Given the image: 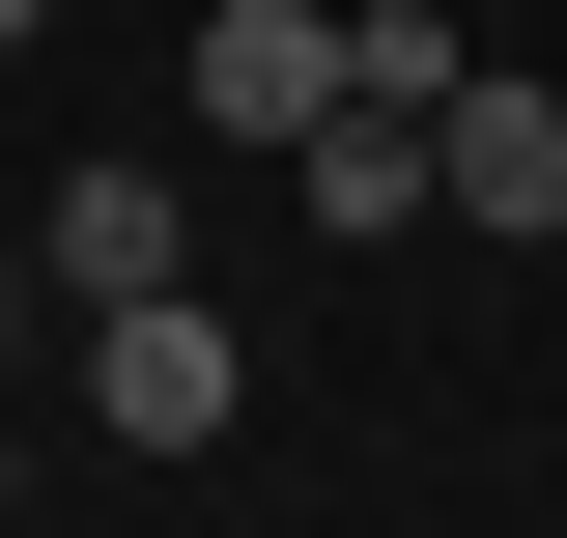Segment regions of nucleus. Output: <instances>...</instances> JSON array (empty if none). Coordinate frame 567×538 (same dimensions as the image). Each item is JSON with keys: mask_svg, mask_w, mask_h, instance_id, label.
<instances>
[{"mask_svg": "<svg viewBox=\"0 0 567 538\" xmlns=\"http://www.w3.org/2000/svg\"><path fill=\"white\" fill-rule=\"evenodd\" d=\"M227 397H256V340H227L199 283H142V312H85V425H114V454H227Z\"/></svg>", "mask_w": 567, "mask_h": 538, "instance_id": "1", "label": "nucleus"}, {"mask_svg": "<svg viewBox=\"0 0 567 538\" xmlns=\"http://www.w3.org/2000/svg\"><path fill=\"white\" fill-rule=\"evenodd\" d=\"M284 199H312V227H425V199H454V114H425V85H341V114L284 142Z\"/></svg>", "mask_w": 567, "mask_h": 538, "instance_id": "2", "label": "nucleus"}, {"mask_svg": "<svg viewBox=\"0 0 567 538\" xmlns=\"http://www.w3.org/2000/svg\"><path fill=\"white\" fill-rule=\"evenodd\" d=\"M341 85H369V58L312 29V0H199V114H227V142H312Z\"/></svg>", "mask_w": 567, "mask_h": 538, "instance_id": "3", "label": "nucleus"}, {"mask_svg": "<svg viewBox=\"0 0 567 538\" xmlns=\"http://www.w3.org/2000/svg\"><path fill=\"white\" fill-rule=\"evenodd\" d=\"M58 312H142V283H199V199H171V170H58Z\"/></svg>", "mask_w": 567, "mask_h": 538, "instance_id": "4", "label": "nucleus"}, {"mask_svg": "<svg viewBox=\"0 0 567 538\" xmlns=\"http://www.w3.org/2000/svg\"><path fill=\"white\" fill-rule=\"evenodd\" d=\"M454 227H511V256H539V227H567V85H454Z\"/></svg>", "mask_w": 567, "mask_h": 538, "instance_id": "5", "label": "nucleus"}, {"mask_svg": "<svg viewBox=\"0 0 567 538\" xmlns=\"http://www.w3.org/2000/svg\"><path fill=\"white\" fill-rule=\"evenodd\" d=\"M0 369H29V256H0Z\"/></svg>", "mask_w": 567, "mask_h": 538, "instance_id": "6", "label": "nucleus"}, {"mask_svg": "<svg viewBox=\"0 0 567 538\" xmlns=\"http://www.w3.org/2000/svg\"><path fill=\"white\" fill-rule=\"evenodd\" d=\"M29 29H58V0H0V58H29Z\"/></svg>", "mask_w": 567, "mask_h": 538, "instance_id": "7", "label": "nucleus"}, {"mask_svg": "<svg viewBox=\"0 0 567 538\" xmlns=\"http://www.w3.org/2000/svg\"><path fill=\"white\" fill-rule=\"evenodd\" d=\"M0 510H29V425H0Z\"/></svg>", "mask_w": 567, "mask_h": 538, "instance_id": "8", "label": "nucleus"}]
</instances>
